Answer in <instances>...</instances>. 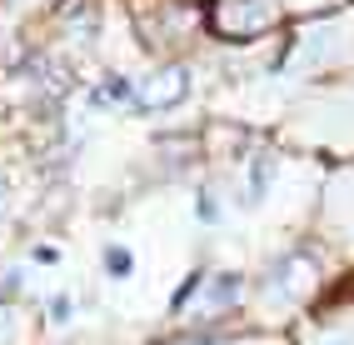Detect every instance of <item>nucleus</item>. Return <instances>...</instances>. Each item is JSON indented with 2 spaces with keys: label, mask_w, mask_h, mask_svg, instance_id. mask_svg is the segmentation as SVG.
Here are the masks:
<instances>
[{
  "label": "nucleus",
  "mask_w": 354,
  "mask_h": 345,
  "mask_svg": "<svg viewBox=\"0 0 354 345\" xmlns=\"http://www.w3.org/2000/svg\"><path fill=\"white\" fill-rule=\"evenodd\" d=\"M90 100H95V105H135V100H140V90H135L130 76H105V85H100Z\"/></svg>",
  "instance_id": "1"
},
{
  "label": "nucleus",
  "mask_w": 354,
  "mask_h": 345,
  "mask_svg": "<svg viewBox=\"0 0 354 345\" xmlns=\"http://www.w3.org/2000/svg\"><path fill=\"white\" fill-rule=\"evenodd\" d=\"M270 175H274V160L270 155H254V166H250V200H265Z\"/></svg>",
  "instance_id": "2"
},
{
  "label": "nucleus",
  "mask_w": 354,
  "mask_h": 345,
  "mask_svg": "<svg viewBox=\"0 0 354 345\" xmlns=\"http://www.w3.org/2000/svg\"><path fill=\"white\" fill-rule=\"evenodd\" d=\"M130 270H135V256H130V250H125V245H105V275H110V281H125Z\"/></svg>",
  "instance_id": "3"
},
{
  "label": "nucleus",
  "mask_w": 354,
  "mask_h": 345,
  "mask_svg": "<svg viewBox=\"0 0 354 345\" xmlns=\"http://www.w3.org/2000/svg\"><path fill=\"white\" fill-rule=\"evenodd\" d=\"M195 215H200L205 225H215V220H220V205H215V195H209V191H200V200H195Z\"/></svg>",
  "instance_id": "4"
}]
</instances>
